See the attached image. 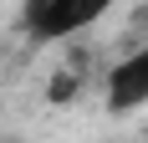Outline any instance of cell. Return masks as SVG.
<instances>
[{"instance_id": "1", "label": "cell", "mask_w": 148, "mask_h": 143, "mask_svg": "<svg viewBox=\"0 0 148 143\" xmlns=\"http://www.w3.org/2000/svg\"><path fill=\"white\" fill-rule=\"evenodd\" d=\"M112 0H26V26L36 41H61L72 31L92 26L97 15H107Z\"/></svg>"}, {"instance_id": "2", "label": "cell", "mask_w": 148, "mask_h": 143, "mask_svg": "<svg viewBox=\"0 0 148 143\" xmlns=\"http://www.w3.org/2000/svg\"><path fill=\"white\" fill-rule=\"evenodd\" d=\"M143 102H148V46H138L107 72V107L112 113H133Z\"/></svg>"}, {"instance_id": "3", "label": "cell", "mask_w": 148, "mask_h": 143, "mask_svg": "<svg viewBox=\"0 0 148 143\" xmlns=\"http://www.w3.org/2000/svg\"><path fill=\"white\" fill-rule=\"evenodd\" d=\"M133 41H148V5L133 10V21H128V46H133Z\"/></svg>"}]
</instances>
